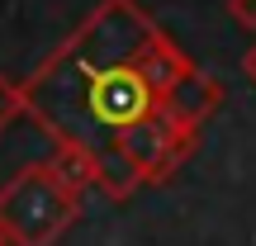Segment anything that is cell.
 <instances>
[{"mask_svg":"<svg viewBox=\"0 0 256 246\" xmlns=\"http://www.w3.org/2000/svg\"><path fill=\"white\" fill-rule=\"evenodd\" d=\"M0 246H10V242H5V228H0Z\"/></svg>","mask_w":256,"mask_h":246,"instance_id":"7","label":"cell"},{"mask_svg":"<svg viewBox=\"0 0 256 246\" xmlns=\"http://www.w3.org/2000/svg\"><path fill=\"white\" fill-rule=\"evenodd\" d=\"M81 218V194H72L48 161H28L0 185V228L10 246H57Z\"/></svg>","mask_w":256,"mask_h":246,"instance_id":"2","label":"cell"},{"mask_svg":"<svg viewBox=\"0 0 256 246\" xmlns=\"http://www.w3.org/2000/svg\"><path fill=\"white\" fill-rule=\"evenodd\" d=\"M19 119H28L24 85H19V81H10V76L0 71V133H5V128H14Z\"/></svg>","mask_w":256,"mask_h":246,"instance_id":"4","label":"cell"},{"mask_svg":"<svg viewBox=\"0 0 256 246\" xmlns=\"http://www.w3.org/2000/svg\"><path fill=\"white\" fill-rule=\"evenodd\" d=\"M19 85L38 133L95 152L104 171L138 123L171 114L204 128L223 109V85L138 0H100Z\"/></svg>","mask_w":256,"mask_h":246,"instance_id":"1","label":"cell"},{"mask_svg":"<svg viewBox=\"0 0 256 246\" xmlns=\"http://www.w3.org/2000/svg\"><path fill=\"white\" fill-rule=\"evenodd\" d=\"M242 71H247V81L256 85V43L247 47V57H242Z\"/></svg>","mask_w":256,"mask_h":246,"instance_id":"6","label":"cell"},{"mask_svg":"<svg viewBox=\"0 0 256 246\" xmlns=\"http://www.w3.org/2000/svg\"><path fill=\"white\" fill-rule=\"evenodd\" d=\"M228 19L247 33H256V0H228Z\"/></svg>","mask_w":256,"mask_h":246,"instance_id":"5","label":"cell"},{"mask_svg":"<svg viewBox=\"0 0 256 246\" xmlns=\"http://www.w3.org/2000/svg\"><path fill=\"white\" fill-rule=\"evenodd\" d=\"M48 166L57 171V180H62L72 194L100 190L104 199H110V171H104V161L95 152H86V147H52V161Z\"/></svg>","mask_w":256,"mask_h":246,"instance_id":"3","label":"cell"}]
</instances>
